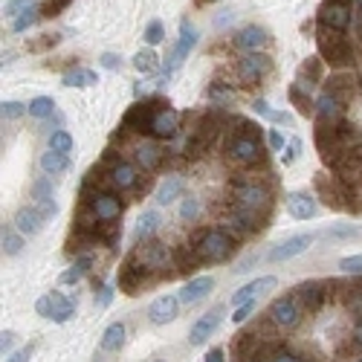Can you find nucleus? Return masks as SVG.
I'll return each mask as SVG.
<instances>
[{"mask_svg":"<svg viewBox=\"0 0 362 362\" xmlns=\"http://www.w3.org/2000/svg\"><path fill=\"white\" fill-rule=\"evenodd\" d=\"M226 160L238 168H258L267 163V151L261 145V128L255 122H250V119L244 116H235L232 122V134L226 139Z\"/></svg>","mask_w":362,"mask_h":362,"instance_id":"obj_1","label":"nucleus"},{"mask_svg":"<svg viewBox=\"0 0 362 362\" xmlns=\"http://www.w3.org/2000/svg\"><path fill=\"white\" fill-rule=\"evenodd\" d=\"M93 171L105 180V183L116 192H131V194H145L151 189V177H142L139 168L128 160H122L113 148H107L102 160L93 165Z\"/></svg>","mask_w":362,"mask_h":362,"instance_id":"obj_2","label":"nucleus"},{"mask_svg":"<svg viewBox=\"0 0 362 362\" xmlns=\"http://www.w3.org/2000/svg\"><path fill=\"white\" fill-rule=\"evenodd\" d=\"M189 244L197 247L200 258L206 264H223L238 252V238L226 226H212V229H197Z\"/></svg>","mask_w":362,"mask_h":362,"instance_id":"obj_3","label":"nucleus"},{"mask_svg":"<svg viewBox=\"0 0 362 362\" xmlns=\"http://www.w3.org/2000/svg\"><path fill=\"white\" fill-rule=\"evenodd\" d=\"M316 47H319V58H322V62H327L337 73L354 70L356 49H354V41L348 35L327 33V29H316Z\"/></svg>","mask_w":362,"mask_h":362,"instance_id":"obj_4","label":"nucleus"},{"mask_svg":"<svg viewBox=\"0 0 362 362\" xmlns=\"http://www.w3.org/2000/svg\"><path fill=\"white\" fill-rule=\"evenodd\" d=\"M229 197L232 206L240 209H255V212H273V200L276 192L269 183H261V180H232L229 183Z\"/></svg>","mask_w":362,"mask_h":362,"instance_id":"obj_5","label":"nucleus"},{"mask_svg":"<svg viewBox=\"0 0 362 362\" xmlns=\"http://www.w3.org/2000/svg\"><path fill=\"white\" fill-rule=\"evenodd\" d=\"M163 281L154 269H148L145 261L139 258L136 250H131L122 261V267H119V290H122L125 296H139L142 290H148L151 284Z\"/></svg>","mask_w":362,"mask_h":362,"instance_id":"obj_6","label":"nucleus"},{"mask_svg":"<svg viewBox=\"0 0 362 362\" xmlns=\"http://www.w3.org/2000/svg\"><path fill=\"white\" fill-rule=\"evenodd\" d=\"M269 70H273V62H269V55H264V52H250L244 58H238L232 67L235 81L240 87H255L261 78L269 76Z\"/></svg>","mask_w":362,"mask_h":362,"instance_id":"obj_7","label":"nucleus"},{"mask_svg":"<svg viewBox=\"0 0 362 362\" xmlns=\"http://www.w3.org/2000/svg\"><path fill=\"white\" fill-rule=\"evenodd\" d=\"M136 252H139V258L145 261V267L148 269H154V273L160 276V279H171L177 269H168L171 264H174V250H168L163 240H157V238H151V240H145V244H136L134 247Z\"/></svg>","mask_w":362,"mask_h":362,"instance_id":"obj_8","label":"nucleus"},{"mask_svg":"<svg viewBox=\"0 0 362 362\" xmlns=\"http://www.w3.org/2000/svg\"><path fill=\"white\" fill-rule=\"evenodd\" d=\"M35 313L44 316V319H49V322H55V325H67V322L76 316V301L67 298L64 293L52 290V293L41 296V298L35 301Z\"/></svg>","mask_w":362,"mask_h":362,"instance_id":"obj_9","label":"nucleus"},{"mask_svg":"<svg viewBox=\"0 0 362 362\" xmlns=\"http://www.w3.org/2000/svg\"><path fill=\"white\" fill-rule=\"evenodd\" d=\"M330 290H337V281H322V279H313V281H305V284H298L296 290H293V296L298 298V305L305 308V313L308 316H313V313H319L322 308H325V301L334 296Z\"/></svg>","mask_w":362,"mask_h":362,"instance_id":"obj_10","label":"nucleus"},{"mask_svg":"<svg viewBox=\"0 0 362 362\" xmlns=\"http://www.w3.org/2000/svg\"><path fill=\"white\" fill-rule=\"evenodd\" d=\"M269 215L267 212H255V209H240V206H232L229 209V218H226V229L235 235V238H244V235H258L264 226H267Z\"/></svg>","mask_w":362,"mask_h":362,"instance_id":"obj_11","label":"nucleus"},{"mask_svg":"<svg viewBox=\"0 0 362 362\" xmlns=\"http://www.w3.org/2000/svg\"><path fill=\"white\" fill-rule=\"evenodd\" d=\"M351 23H354V9L348 4H330V0H325V4L319 6V12H316V26L327 29V33L348 35Z\"/></svg>","mask_w":362,"mask_h":362,"instance_id":"obj_12","label":"nucleus"},{"mask_svg":"<svg viewBox=\"0 0 362 362\" xmlns=\"http://www.w3.org/2000/svg\"><path fill=\"white\" fill-rule=\"evenodd\" d=\"M267 316H269V322H273L279 330H293V327H298L301 316H305V308H301L298 298L290 293V296H279L273 305H269Z\"/></svg>","mask_w":362,"mask_h":362,"instance_id":"obj_13","label":"nucleus"},{"mask_svg":"<svg viewBox=\"0 0 362 362\" xmlns=\"http://www.w3.org/2000/svg\"><path fill=\"white\" fill-rule=\"evenodd\" d=\"M131 154H134V165L142 168L145 174H154V171H160L165 165V151L154 139H145V136L134 139L131 142Z\"/></svg>","mask_w":362,"mask_h":362,"instance_id":"obj_14","label":"nucleus"},{"mask_svg":"<svg viewBox=\"0 0 362 362\" xmlns=\"http://www.w3.org/2000/svg\"><path fill=\"white\" fill-rule=\"evenodd\" d=\"M313 240H316V235H310V232H301V235H290V238H284L281 244H276L273 250H269V261H290V258H296V255H301L308 247H313Z\"/></svg>","mask_w":362,"mask_h":362,"instance_id":"obj_15","label":"nucleus"},{"mask_svg":"<svg viewBox=\"0 0 362 362\" xmlns=\"http://www.w3.org/2000/svg\"><path fill=\"white\" fill-rule=\"evenodd\" d=\"M221 322H223V305H215L209 313H203L194 325H192V330H189V345H203L206 339H212V334L221 327Z\"/></svg>","mask_w":362,"mask_h":362,"instance_id":"obj_16","label":"nucleus"},{"mask_svg":"<svg viewBox=\"0 0 362 362\" xmlns=\"http://www.w3.org/2000/svg\"><path fill=\"white\" fill-rule=\"evenodd\" d=\"M284 206H287V215L296 218V221H310V218L319 215V203L308 192H290L284 197Z\"/></svg>","mask_w":362,"mask_h":362,"instance_id":"obj_17","label":"nucleus"},{"mask_svg":"<svg viewBox=\"0 0 362 362\" xmlns=\"http://www.w3.org/2000/svg\"><path fill=\"white\" fill-rule=\"evenodd\" d=\"M232 47L240 49V52H261L264 47H269V35H267V29L261 26H244V29H238L235 38H232Z\"/></svg>","mask_w":362,"mask_h":362,"instance_id":"obj_18","label":"nucleus"},{"mask_svg":"<svg viewBox=\"0 0 362 362\" xmlns=\"http://www.w3.org/2000/svg\"><path fill=\"white\" fill-rule=\"evenodd\" d=\"M180 116L174 107H163L157 116H154V122H151V134L148 139H174L177 131H180Z\"/></svg>","mask_w":362,"mask_h":362,"instance_id":"obj_19","label":"nucleus"},{"mask_svg":"<svg viewBox=\"0 0 362 362\" xmlns=\"http://www.w3.org/2000/svg\"><path fill=\"white\" fill-rule=\"evenodd\" d=\"M47 218L41 215V209L38 206H21L15 218H12V226L21 232V235H29V238H35L41 229H44Z\"/></svg>","mask_w":362,"mask_h":362,"instance_id":"obj_20","label":"nucleus"},{"mask_svg":"<svg viewBox=\"0 0 362 362\" xmlns=\"http://www.w3.org/2000/svg\"><path fill=\"white\" fill-rule=\"evenodd\" d=\"M276 284H279L276 276H261V279H255V281H250V284H244V287H238V290L232 293V305L240 308V305H247V301H255L258 296L276 290Z\"/></svg>","mask_w":362,"mask_h":362,"instance_id":"obj_21","label":"nucleus"},{"mask_svg":"<svg viewBox=\"0 0 362 362\" xmlns=\"http://www.w3.org/2000/svg\"><path fill=\"white\" fill-rule=\"evenodd\" d=\"M215 290V279L212 276H197V279H192L183 290H180V301H183V305H197V301H203L209 293Z\"/></svg>","mask_w":362,"mask_h":362,"instance_id":"obj_22","label":"nucleus"},{"mask_svg":"<svg viewBox=\"0 0 362 362\" xmlns=\"http://www.w3.org/2000/svg\"><path fill=\"white\" fill-rule=\"evenodd\" d=\"M177 308H180V298H174V296H160L157 301H151L148 319L154 322V325H168V322H174Z\"/></svg>","mask_w":362,"mask_h":362,"instance_id":"obj_23","label":"nucleus"},{"mask_svg":"<svg viewBox=\"0 0 362 362\" xmlns=\"http://www.w3.org/2000/svg\"><path fill=\"white\" fill-rule=\"evenodd\" d=\"M206 261L200 258L197 247H192L189 240L183 247H174V269L177 273H194V269H200Z\"/></svg>","mask_w":362,"mask_h":362,"instance_id":"obj_24","label":"nucleus"},{"mask_svg":"<svg viewBox=\"0 0 362 362\" xmlns=\"http://www.w3.org/2000/svg\"><path fill=\"white\" fill-rule=\"evenodd\" d=\"M287 99H290V105L301 113V116H316V99L308 93V87L305 84H290L287 87Z\"/></svg>","mask_w":362,"mask_h":362,"instance_id":"obj_25","label":"nucleus"},{"mask_svg":"<svg viewBox=\"0 0 362 362\" xmlns=\"http://www.w3.org/2000/svg\"><path fill=\"white\" fill-rule=\"evenodd\" d=\"M90 267H93V255H90V252H81L67 269H64V273L62 276H58V284H64V287H70V284H78L84 276H87V269Z\"/></svg>","mask_w":362,"mask_h":362,"instance_id":"obj_26","label":"nucleus"},{"mask_svg":"<svg viewBox=\"0 0 362 362\" xmlns=\"http://www.w3.org/2000/svg\"><path fill=\"white\" fill-rule=\"evenodd\" d=\"M125 337H128V334H125V325H122V322H113V325H107V327H105L99 348H102L105 354H116V351H122Z\"/></svg>","mask_w":362,"mask_h":362,"instance_id":"obj_27","label":"nucleus"},{"mask_svg":"<svg viewBox=\"0 0 362 362\" xmlns=\"http://www.w3.org/2000/svg\"><path fill=\"white\" fill-rule=\"evenodd\" d=\"M157 226H160V212H145L142 218H139V223H136V232H134V244H142V240H151L154 238V232H157Z\"/></svg>","mask_w":362,"mask_h":362,"instance_id":"obj_28","label":"nucleus"},{"mask_svg":"<svg viewBox=\"0 0 362 362\" xmlns=\"http://www.w3.org/2000/svg\"><path fill=\"white\" fill-rule=\"evenodd\" d=\"M180 197H183V177H168L165 183L160 186V192H157V203L168 206V203H174Z\"/></svg>","mask_w":362,"mask_h":362,"instance_id":"obj_29","label":"nucleus"},{"mask_svg":"<svg viewBox=\"0 0 362 362\" xmlns=\"http://www.w3.org/2000/svg\"><path fill=\"white\" fill-rule=\"evenodd\" d=\"M41 168L44 174H64L70 168V154H58V151H47V154L41 157Z\"/></svg>","mask_w":362,"mask_h":362,"instance_id":"obj_30","label":"nucleus"},{"mask_svg":"<svg viewBox=\"0 0 362 362\" xmlns=\"http://www.w3.org/2000/svg\"><path fill=\"white\" fill-rule=\"evenodd\" d=\"M96 81H99V76L84 67H73L64 73V87H93Z\"/></svg>","mask_w":362,"mask_h":362,"instance_id":"obj_31","label":"nucleus"},{"mask_svg":"<svg viewBox=\"0 0 362 362\" xmlns=\"http://www.w3.org/2000/svg\"><path fill=\"white\" fill-rule=\"evenodd\" d=\"M21 250H23V235L15 226L4 223V255L15 258V255H21Z\"/></svg>","mask_w":362,"mask_h":362,"instance_id":"obj_32","label":"nucleus"},{"mask_svg":"<svg viewBox=\"0 0 362 362\" xmlns=\"http://www.w3.org/2000/svg\"><path fill=\"white\" fill-rule=\"evenodd\" d=\"M322 58H308L305 64H301V70H298V76L301 78H308V84L305 87H313V84H322Z\"/></svg>","mask_w":362,"mask_h":362,"instance_id":"obj_33","label":"nucleus"},{"mask_svg":"<svg viewBox=\"0 0 362 362\" xmlns=\"http://www.w3.org/2000/svg\"><path fill=\"white\" fill-rule=\"evenodd\" d=\"M38 18H41V4H35V6L23 9V12H21V15L12 21V33H26V29L33 26Z\"/></svg>","mask_w":362,"mask_h":362,"instance_id":"obj_34","label":"nucleus"},{"mask_svg":"<svg viewBox=\"0 0 362 362\" xmlns=\"http://www.w3.org/2000/svg\"><path fill=\"white\" fill-rule=\"evenodd\" d=\"M197 215H200V200L194 194H183V197H180V221L194 223Z\"/></svg>","mask_w":362,"mask_h":362,"instance_id":"obj_35","label":"nucleus"},{"mask_svg":"<svg viewBox=\"0 0 362 362\" xmlns=\"http://www.w3.org/2000/svg\"><path fill=\"white\" fill-rule=\"evenodd\" d=\"M26 110H29V116H35V119H49L55 113V102L49 96H38V99H33L26 105Z\"/></svg>","mask_w":362,"mask_h":362,"instance_id":"obj_36","label":"nucleus"},{"mask_svg":"<svg viewBox=\"0 0 362 362\" xmlns=\"http://www.w3.org/2000/svg\"><path fill=\"white\" fill-rule=\"evenodd\" d=\"M134 67L139 70V73H145V76H154L157 73V55L151 52V49H142V52H136L134 55Z\"/></svg>","mask_w":362,"mask_h":362,"instance_id":"obj_37","label":"nucleus"},{"mask_svg":"<svg viewBox=\"0 0 362 362\" xmlns=\"http://www.w3.org/2000/svg\"><path fill=\"white\" fill-rule=\"evenodd\" d=\"M47 145H49V151H58V154H70L73 151V136L67 131H52Z\"/></svg>","mask_w":362,"mask_h":362,"instance_id":"obj_38","label":"nucleus"},{"mask_svg":"<svg viewBox=\"0 0 362 362\" xmlns=\"http://www.w3.org/2000/svg\"><path fill=\"white\" fill-rule=\"evenodd\" d=\"M356 235H359V229L354 223H339V226H330L325 232V238H330V240H354Z\"/></svg>","mask_w":362,"mask_h":362,"instance_id":"obj_39","label":"nucleus"},{"mask_svg":"<svg viewBox=\"0 0 362 362\" xmlns=\"http://www.w3.org/2000/svg\"><path fill=\"white\" fill-rule=\"evenodd\" d=\"M55 194H52V183L47 177H41V180H35L33 183V200H35V206L38 203H44V200H52Z\"/></svg>","mask_w":362,"mask_h":362,"instance_id":"obj_40","label":"nucleus"},{"mask_svg":"<svg viewBox=\"0 0 362 362\" xmlns=\"http://www.w3.org/2000/svg\"><path fill=\"white\" fill-rule=\"evenodd\" d=\"M73 0H41V18H58Z\"/></svg>","mask_w":362,"mask_h":362,"instance_id":"obj_41","label":"nucleus"},{"mask_svg":"<svg viewBox=\"0 0 362 362\" xmlns=\"http://www.w3.org/2000/svg\"><path fill=\"white\" fill-rule=\"evenodd\" d=\"M163 38H165L163 23H160V21H151L148 29H145V41H148L151 47H157V44H163Z\"/></svg>","mask_w":362,"mask_h":362,"instance_id":"obj_42","label":"nucleus"},{"mask_svg":"<svg viewBox=\"0 0 362 362\" xmlns=\"http://www.w3.org/2000/svg\"><path fill=\"white\" fill-rule=\"evenodd\" d=\"M298 154H301V139L293 136V139L287 142V148L281 151V163H284V165H293V163L298 160Z\"/></svg>","mask_w":362,"mask_h":362,"instance_id":"obj_43","label":"nucleus"},{"mask_svg":"<svg viewBox=\"0 0 362 362\" xmlns=\"http://www.w3.org/2000/svg\"><path fill=\"white\" fill-rule=\"evenodd\" d=\"M339 269L345 276H362V255H348L339 261Z\"/></svg>","mask_w":362,"mask_h":362,"instance_id":"obj_44","label":"nucleus"},{"mask_svg":"<svg viewBox=\"0 0 362 362\" xmlns=\"http://www.w3.org/2000/svg\"><path fill=\"white\" fill-rule=\"evenodd\" d=\"M252 313H255V301H247V305H240V308H235V313H232L229 319H232L235 325H247Z\"/></svg>","mask_w":362,"mask_h":362,"instance_id":"obj_45","label":"nucleus"},{"mask_svg":"<svg viewBox=\"0 0 362 362\" xmlns=\"http://www.w3.org/2000/svg\"><path fill=\"white\" fill-rule=\"evenodd\" d=\"M110 301H113V290H110L107 284L96 281V308L105 310V308H110Z\"/></svg>","mask_w":362,"mask_h":362,"instance_id":"obj_46","label":"nucleus"},{"mask_svg":"<svg viewBox=\"0 0 362 362\" xmlns=\"http://www.w3.org/2000/svg\"><path fill=\"white\" fill-rule=\"evenodd\" d=\"M0 113H4V119H21L26 113V105H21V102H4V105H0Z\"/></svg>","mask_w":362,"mask_h":362,"instance_id":"obj_47","label":"nucleus"},{"mask_svg":"<svg viewBox=\"0 0 362 362\" xmlns=\"http://www.w3.org/2000/svg\"><path fill=\"white\" fill-rule=\"evenodd\" d=\"M55 44H58V35H41L38 41H29L26 47H29V52H41V49H49Z\"/></svg>","mask_w":362,"mask_h":362,"instance_id":"obj_48","label":"nucleus"},{"mask_svg":"<svg viewBox=\"0 0 362 362\" xmlns=\"http://www.w3.org/2000/svg\"><path fill=\"white\" fill-rule=\"evenodd\" d=\"M267 145L273 148V151H284V148H287V142H284V134H281L279 128H269V131H267Z\"/></svg>","mask_w":362,"mask_h":362,"instance_id":"obj_49","label":"nucleus"},{"mask_svg":"<svg viewBox=\"0 0 362 362\" xmlns=\"http://www.w3.org/2000/svg\"><path fill=\"white\" fill-rule=\"evenodd\" d=\"M29 6H35V0H9L6 4V15L9 18H18L23 9H29Z\"/></svg>","mask_w":362,"mask_h":362,"instance_id":"obj_50","label":"nucleus"},{"mask_svg":"<svg viewBox=\"0 0 362 362\" xmlns=\"http://www.w3.org/2000/svg\"><path fill=\"white\" fill-rule=\"evenodd\" d=\"M99 64H102L105 70H119V67H122V58H119L116 52H105V55L99 58Z\"/></svg>","mask_w":362,"mask_h":362,"instance_id":"obj_51","label":"nucleus"},{"mask_svg":"<svg viewBox=\"0 0 362 362\" xmlns=\"http://www.w3.org/2000/svg\"><path fill=\"white\" fill-rule=\"evenodd\" d=\"M33 354H35V345H33V342H29L26 348L15 351V354H12V356H9L6 362H29V359H33Z\"/></svg>","mask_w":362,"mask_h":362,"instance_id":"obj_52","label":"nucleus"},{"mask_svg":"<svg viewBox=\"0 0 362 362\" xmlns=\"http://www.w3.org/2000/svg\"><path fill=\"white\" fill-rule=\"evenodd\" d=\"M15 339H18L15 330H4V337H0V351H4V356L15 348Z\"/></svg>","mask_w":362,"mask_h":362,"instance_id":"obj_53","label":"nucleus"},{"mask_svg":"<svg viewBox=\"0 0 362 362\" xmlns=\"http://www.w3.org/2000/svg\"><path fill=\"white\" fill-rule=\"evenodd\" d=\"M252 110H255L258 116H264V119H273V113H276L273 107H269L267 99H255V102H252Z\"/></svg>","mask_w":362,"mask_h":362,"instance_id":"obj_54","label":"nucleus"},{"mask_svg":"<svg viewBox=\"0 0 362 362\" xmlns=\"http://www.w3.org/2000/svg\"><path fill=\"white\" fill-rule=\"evenodd\" d=\"M269 362H305V359H301V356H296V354H290V351H276L273 356H269Z\"/></svg>","mask_w":362,"mask_h":362,"instance_id":"obj_55","label":"nucleus"},{"mask_svg":"<svg viewBox=\"0 0 362 362\" xmlns=\"http://www.w3.org/2000/svg\"><path fill=\"white\" fill-rule=\"evenodd\" d=\"M269 122H276V125H287V128H290V125H293V116H290V113H284V110H276Z\"/></svg>","mask_w":362,"mask_h":362,"instance_id":"obj_56","label":"nucleus"},{"mask_svg":"<svg viewBox=\"0 0 362 362\" xmlns=\"http://www.w3.org/2000/svg\"><path fill=\"white\" fill-rule=\"evenodd\" d=\"M223 356H226V354H223V348H212V351L206 354V359H203V362H223Z\"/></svg>","mask_w":362,"mask_h":362,"instance_id":"obj_57","label":"nucleus"},{"mask_svg":"<svg viewBox=\"0 0 362 362\" xmlns=\"http://www.w3.org/2000/svg\"><path fill=\"white\" fill-rule=\"evenodd\" d=\"M330 4H348V6H351V4H354V0H330Z\"/></svg>","mask_w":362,"mask_h":362,"instance_id":"obj_58","label":"nucleus"},{"mask_svg":"<svg viewBox=\"0 0 362 362\" xmlns=\"http://www.w3.org/2000/svg\"><path fill=\"white\" fill-rule=\"evenodd\" d=\"M197 4H209V0H197Z\"/></svg>","mask_w":362,"mask_h":362,"instance_id":"obj_59","label":"nucleus"},{"mask_svg":"<svg viewBox=\"0 0 362 362\" xmlns=\"http://www.w3.org/2000/svg\"><path fill=\"white\" fill-rule=\"evenodd\" d=\"M356 362H362V359H356Z\"/></svg>","mask_w":362,"mask_h":362,"instance_id":"obj_60","label":"nucleus"}]
</instances>
